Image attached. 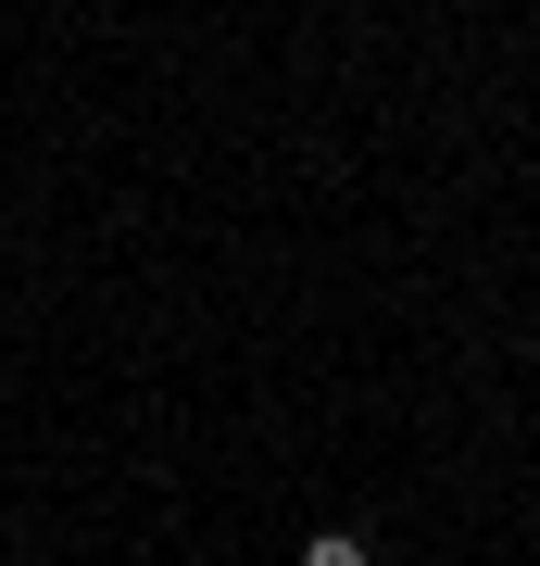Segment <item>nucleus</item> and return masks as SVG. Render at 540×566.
<instances>
[{
	"label": "nucleus",
	"mask_w": 540,
	"mask_h": 566,
	"mask_svg": "<svg viewBox=\"0 0 540 566\" xmlns=\"http://www.w3.org/2000/svg\"><path fill=\"white\" fill-rule=\"evenodd\" d=\"M301 566H364V542H352V528H327V542H301Z\"/></svg>",
	"instance_id": "nucleus-1"
}]
</instances>
